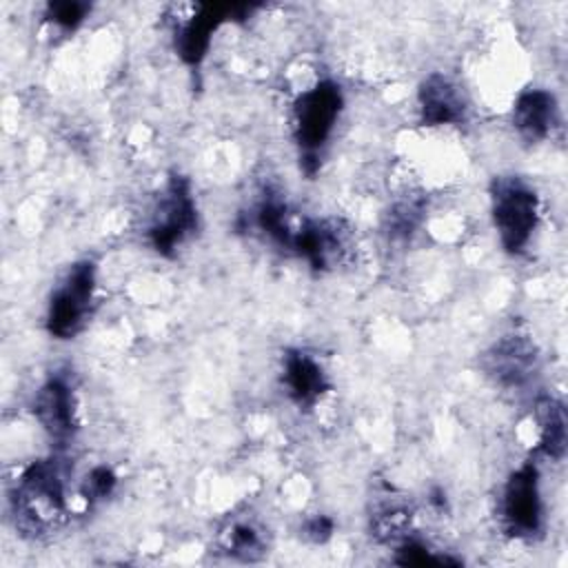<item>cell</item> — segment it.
<instances>
[{
	"mask_svg": "<svg viewBox=\"0 0 568 568\" xmlns=\"http://www.w3.org/2000/svg\"><path fill=\"white\" fill-rule=\"evenodd\" d=\"M20 526L33 535L55 526L64 510L62 475L55 462H38L20 477L13 499Z\"/></svg>",
	"mask_w": 568,
	"mask_h": 568,
	"instance_id": "1",
	"label": "cell"
},
{
	"mask_svg": "<svg viewBox=\"0 0 568 568\" xmlns=\"http://www.w3.org/2000/svg\"><path fill=\"white\" fill-rule=\"evenodd\" d=\"M93 286L95 266L91 262H78L75 266H71L69 275L55 288L49 302L47 328L51 335L69 339L82 328L93 300Z\"/></svg>",
	"mask_w": 568,
	"mask_h": 568,
	"instance_id": "2",
	"label": "cell"
},
{
	"mask_svg": "<svg viewBox=\"0 0 568 568\" xmlns=\"http://www.w3.org/2000/svg\"><path fill=\"white\" fill-rule=\"evenodd\" d=\"M493 220L501 246L510 253H519L537 224V195L521 182H499L493 193Z\"/></svg>",
	"mask_w": 568,
	"mask_h": 568,
	"instance_id": "3",
	"label": "cell"
},
{
	"mask_svg": "<svg viewBox=\"0 0 568 568\" xmlns=\"http://www.w3.org/2000/svg\"><path fill=\"white\" fill-rule=\"evenodd\" d=\"M339 111L342 93L333 82H320L302 93L295 104V135L306 160H315L320 146L333 133Z\"/></svg>",
	"mask_w": 568,
	"mask_h": 568,
	"instance_id": "4",
	"label": "cell"
},
{
	"mask_svg": "<svg viewBox=\"0 0 568 568\" xmlns=\"http://www.w3.org/2000/svg\"><path fill=\"white\" fill-rule=\"evenodd\" d=\"M501 510L513 535L532 537L541 530L544 504L539 493V473L532 464H526L510 475L504 488Z\"/></svg>",
	"mask_w": 568,
	"mask_h": 568,
	"instance_id": "5",
	"label": "cell"
},
{
	"mask_svg": "<svg viewBox=\"0 0 568 568\" xmlns=\"http://www.w3.org/2000/svg\"><path fill=\"white\" fill-rule=\"evenodd\" d=\"M197 224L195 202L189 184L182 178H173L166 186V197L160 202L158 217L151 226V242L155 251L171 253L180 240Z\"/></svg>",
	"mask_w": 568,
	"mask_h": 568,
	"instance_id": "6",
	"label": "cell"
},
{
	"mask_svg": "<svg viewBox=\"0 0 568 568\" xmlns=\"http://www.w3.org/2000/svg\"><path fill=\"white\" fill-rule=\"evenodd\" d=\"M36 417L42 428L55 439H67L73 433V393L64 379L53 377L38 390Z\"/></svg>",
	"mask_w": 568,
	"mask_h": 568,
	"instance_id": "7",
	"label": "cell"
},
{
	"mask_svg": "<svg viewBox=\"0 0 568 568\" xmlns=\"http://www.w3.org/2000/svg\"><path fill=\"white\" fill-rule=\"evenodd\" d=\"M419 109L426 124H453L464 113L462 93L446 75H430L419 89Z\"/></svg>",
	"mask_w": 568,
	"mask_h": 568,
	"instance_id": "8",
	"label": "cell"
},
{
	"mask_svg": "<svg viewBox=\"0 0 568 568\" xmlns=\"http://www.w3.org/2000/svg\"><path fill=\"white\" fill-rule=\"evenodd\" d=\"M513 120L526 140L535 142L546 138L555 124V98L541 89L519 95Z\"/></svg>",
	"mask_w": 568,
	"mask_h": 568,
	"instance_id": "9",
	"label": "cell"
},
{
	"mask_svg": "<svg viewBox=\"0 0 568 568\" xmlns=\"http://www.w3.org/2000/svg\"><path fill=\"white\" fill-rule=\"evenodd\" d=\"M284 384L297 404L315 402L326 388L320 364L306 353H288L284 359Z\"/></svg>",
	"mask_w": 568,
	"mask_h": 568,
	"instance_id": "10",
	"label": "cell"
},
{
	"mask_svg": "<svg viewBox=\"0 0 568 568\" xmlns=\"http://www.w3.org/2000/svg\"><path fill=\"white\" fill-rule=\"evenodd\" d=\"M224 16L226 13L220 7L206 4V7H200V13L189 20V24L180 33V44H178L180 55L186 62L197 64L204 58L211 42V33L217 29Z\"/></svg>",
	"mask_w": 568,
	"mask_h": 568,
	"instance_id": "11",
	"label": "cell"
},
{
	"mask_svg": "<svg viewBox=\"0 0 568 568\" xmlns=\"http://www.w3.org/2000/svg\"><path fill=\"white\" fill-rule=\"evenodd\" d=\"M490 371L504 384H519L532 366V348L519 337L499 342L490 355Z\"/></svg>",
	"mask_w": 568,
	"mask_h": 568,
	"instance_id": "12",
	"label": "cell"
},
{
	"mask_svg": "<svg viewBox=\"0 0 568 568\" xmlns=\"http://www.w3.org/2000/svg\"><path fill=\"white\" fill-rule=\"evenodd\" d=\"M541 448L550 457H561L566 448V417L564 408L548 402L541 419Z\"/></svg>",
	"mask_w": 568,
	"mask_h": 568,
	"instance_id": "13",
	"label": "cell"
},
{
	"mask_svg": "<svg viewBox=\"0 0 568 568\" xmlns=\"http://www.w3.org/2000/svg\"><path fill=\"white\" fill-rule=\"evenodd\" d=\"M397 561L404 564V566H442V564H457L455 559H448V557H435L428 548H424V546H419V544H406V546H402Z\"/></svg>",
	"mask_w": 568,
	"mask_h": 568,
	"instance_id": "14",
	"label": "cell"
},
{
	"mask_svg": "<svg viewBox=\"0 0 568 568\" xmlns=\"http://www.w3.org/2000/svg\"><path fill=\"white\" fill-rule=\"evenodd\" d=\"M87 16V4H80V2H55V4H49V18L60 24V27H75L78 22H82Z\"/></svg>",
	"mask_w": 568,
	"mask_h": 568,
	"instance_id": "15",
	"label": "cell"
},
{
	"mask_svg": "<svg viewBox=\"0 0 568 568\" xmlns=\"http://www.w3.org/2000/svg\"><path fill=\"white\" fill-rule=\"evenodd\" d=\"M115 484V475L106 468V466H98L89 473L87 477V499H98V497H106L111 493Z\"/></svg>",
	"mask_w": 568,
	"mask_h": 568,
	"instance_id": "16",
	"label": "cell"
},
{
	"mask_svg": "<svg viewBox=\"0 0 568 568\" xmlns=\"http://www.w3.org/2000/svg\"><path fill=\"white\" fill-rule=\"evenodd\" d=\"M260 548V539L257 532L248 526H235L233 532L229 535V550L235 555H251L253 550Z\"/></svg>",
	"mask_w": 568,
	"mask_h": 568,
	"instance_id": "17",
	"label": "cell"
},
{
	"mask_svg": "<svg viewBox=\"0 0 568 568\" xmlns=\"http://www.w3.org/2000/svg\"><path fill=\"white\" fill-rule=\"evenodd\" d=\"M308 535L315 539V541H324L328 535H331V521L324 519V517H317L308 524Z\"/></svg>",
	"mask_w": 568,
	"mask_h": 568,
	"instance_id": "18",
	"label": "cell"
}]
</instances>
